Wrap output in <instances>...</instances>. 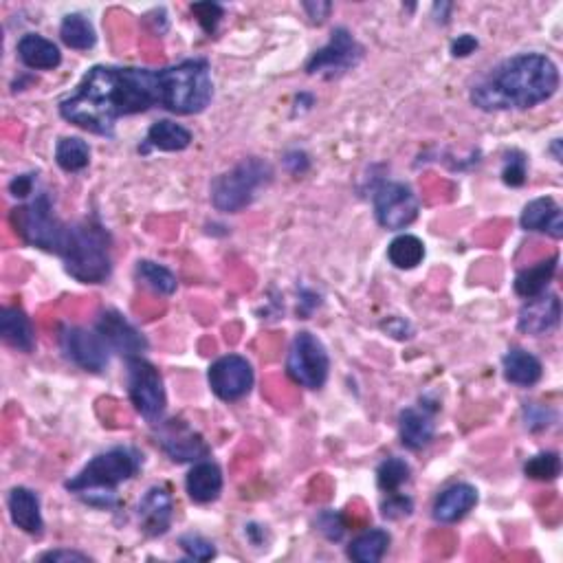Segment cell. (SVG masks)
Segmentation results:
<instances>
[{"instance_id": "obj_1", "label": "cell", "mask_w": 563, "mask_h": 563, "mask_svg": "<svg viewBox=\"0 0 563 563\" xmlns=\"http://www.w3.org/2000/svg\"><path fill=\"white\" fill-rule=\"evenodd\" d=\"M152 106H159L157 71L93 66L60 104V115L93 135L113 137L121 117L146 113Z\"/></svg>"}, {"instance_id": "obj_2", "label": "cell", "mask_w": 563, "mask_h": 563, "mask_svg": "<svg viewBox=\"0 0 563 563\" xmlns=\"http://www.w3.org/2000/svg\"><path fill=\"white\" fill-rule=\"evenodd\" d=\"M559 88L557 64L542 53H522L500 62L471 88V104L500 113L548 102Z\"/></svg>"}, {"instance_id": "obj_3", "label": "cell", "mask_w": 563, "mask_h": 563, "mask_svg": "<svg viewBox=\"0 0 563 563\" xmlns=\"http://www.w3.org/2000/svg\"><path fill=\"white\" fill-rule=\"evenodd\" d=\"M141 462L143 458L137 449L115 447L106 451V454L95 456L64 487L88 506L113 509L117 504V487L137 476Z\"/></svg>"}, {"instance_id": "obj_4", "label": "cell", "mask_w": 563, "mask_h": 563, "mask_svg": "<svg viewBox=\"0 0 563 563\" xmlns=\"http://www.w3.org/2000/svg\"><path fill=\"white\" fill-rule=\"evenodd\" d=\"M159 106L176 115H198L214 97L212 69L207 60H183L157 71Z\"/></svg>"}, {"instance_id": "obj_5", "label": "cell", "mask_w": 563, "mask_h": 563, "mask_svg": "<svg viewBox=\"0 0 563 563\" xmlns=\"http://www.w3.org/2000/svg\"><path fill=\"white\" fill-rule=\"evenodd\" d=\"M62 260L66 273L82 284H102L110 275V236L108 231L93 223V220H84L69 227L66 242L62 249Z\"/></svg>"}, {"instance_id": "obj_6", "label": "cell", "mask_w": 563, "mask_h": 563, "mask_svg": "<svg viewBox=\"0 0 563 563\" xmlns=\"http://www.w3.org/2000/svg\"><path fill=\"white\" fill-rule=\"evenodd\" d=\"M273 170L262 159H245L212 183V203L218 212L238 214L253 203L264 185L271 181Z\"/></svg>"}, {"instance_id": "obj_7", "label": "cell", "mask_w": 563, "mask_h": 563, "mask_svg": "<svg viewBox=\"0 0 563 563\" xmlns=\"http://www.w3.org/2000/svg\"><path fill=\"white\" fill-rule=\"evenodd\" d=\"M11 225L29 247L53 251L58 256L69 234V225L55 216L49 194H38L31 203L11 209Z\"/></svg>"}, {"instance_id": "obj_8", "label": "cell", "mask_w": 563, "mask_h": 563, "mask_svg": "<svg viewBox=\"0 0 563 563\" xmlns=\"http://www.w3.org/2000/svg\"><path fill=\"white\" fill-rule=\"evenodd\" d=\"M330 370V359L322 341L311 333H297L289 357H286V374L302 388H324Z\"/></svg>"}, {"instance_id": "obj_9", "label": "cell", "mask_w": 563, "mask_h": 563, "mask_svg": "<svg viewBox=\"0 0 563 563\" xmlns=\"http://www.w3.org/2000/svg\"><path fill=\"white\" fill-rule=\"evenodd\" d=\"M128 394L148 423H159L165 412V388L159 370L141 357L128 359Z\"/></svg>"}, {"instance_id": "obj_10", "label": "cell", "mask_w": 563, "mask_h": 563, "mask_svg": "<svg viewBox=\"0 0 563 563\" xmlns=\"http://www.w3.org/2000/svg\"><path fill=\"white\" fill-rule=\"evenodd\" d=\"M363 49L361 44L355 40V36L344 27L333 31L326 47L315 51V55L306 64L308 75H322V77H339L348 73L350 69L361 62Z\"/></svg>"}, {"instance_id": "obj_11", "label": "cell", "mask_w": 563, "mask_h": 563, "mask_svg": "<svg viewBox=\"0 0 563 563\" xmlns=\"http://www.w3.org/2000/svg\"><path fill=\"white\" fill-rule=\"evenodd\" d=\"M374 216L385 229L399 231L418 218V198L405 183H381L372 196Z\"/></svg>"}, {"instance_id": "obj_12", "label": "cell", "mask_w": 563, "mask_h": 563, "mask_svg": "<svg viewBox=\"0 0 563 563\" xmlns=\"http://www.w3.org/2000/svg\"><path fill=\"white\" fill-rule=\"evenodd\" d=\"M60 348L64 357L86 372H102L108 366V344L102 335L80 326L60 328Z\"/></svg>"}, {"instance_id": "obj_13", "label": "cell", "mask_w": 563, "mask_h": 563, "mask_svg": "<svg viewBox=\"0 0 563 563\" xmlns=\"http://www.w3.org/2000/svg\"><path fill=\"white\" fill-rule=\"evenodd\" d=\"M207 381L220 401H240L253 388V368L245 357L225 355L212 363Z\"/></svg>"}, {"instance_id": "obj_14", "label": "cell", "mask_w": 563, "mask_h": 563, "mask_svg": "<svg viewBox=\"0 0 563 563\" xmlns=\"http://www.w3.org/2000/svg\"><path fill=\"white\" fill-rule=\"evenodd\" d=\"M95 330L102 335L110 350L119 352V355H124L126 359L139 357L141 352L148 348L146 337H143L119 311H113V308L99 315Z\"/></svg>"}, {"instance_id": "obj_15", "label": "cell", "mask_w": 563, "mask_h": 563, "mask_svg": "<svg viewBox=\"0 0 563 563\" xmlns=\"http://www.w3.org/2000/svg\"><path fill=\"white\" fill-rule=\"evenodd\" d=\"M159 445L172 462H198L209 456V447L190 425L181 421L165 423L159 434Z\"/></svg>"}, {"instance_id": "obj_16", "label": "cell", "mask_w": 563, "mask_h": 563, "mask_svg": "<svg viewBox=\"0 0 563 563\" xmlns=\"http://www.w3.org/2000/svg\"><path fill=\"white\" fill-rule=\"evenodd\" d=\"M174 500L168 487H152L139 502V526L148 537H161L170 531Z\"/></svg>"}, {"instance_id": "obj_17", "label": "cell", "mask_w": 563, "mask_h": 563, "mask_svg": "<svg viewBox=\"0 0 563 563\" xmlns=\"http://www.w3.org/2000/svg\"><path fill=\"white\" fill-rule=\"evenodd\" d=\"M561 319V302L555 293H542L537 297H531L520 311V326L522 333L533 335V337H542L553 333V330L559 326Z\"/></svg>"}, {"instance_id": "obj_18", "label": "cell", "mask_w": 563, "mask_h": 563, "mask_svg": "<svg viewBox=\"0 0 563 563\" xmlns=\"http://www.w3.org/2000/svg\"><path fill=\"white\" fill-rule=\"evenodd\" d=\"M434 410L421 405V407H407V410L401 412V421H399V429H401V443L418 451L427 447L432 443L434 432H436V423H434Z\"/></svg>"}, {"instance_id": "obj_19", "label": "cell", "mask_w": 563, "mask_h": 563, "mask_svg": "<svg viewBox=\"0 0 563 563\" xmlns=\"http://www.w3.org/2000/svg\"><path fill=\"white\" fill-rule=\"evenodd\" d=\"M478 504V491L471 484H454L445 489L434 502V520L440 524H456Z\"/></svg>"}, {"instance_id": "obj_20", "label": "cell", "mask_w": 563, "mask_h": 563, "mask_svg": "<svg viewBox=\"0 0 563 563\" xmlns=\"http://www.w3.org/2000/svg\"><path fill=\"white\" fill-rule=\"evenodd\" d=\"M9 517L16 528L22 533L29 535H40L44 522H42V511H40V498L38 493H33L27 487H16L9 493Z\"/></svg>"}, {"instance_id": "obj_21", "label": "cell", "mask_w": 563, "mask_h": 563, "mask_svg": "<svg viewBox=\"0 0 563 563\" xmlns=\"http://www.w3.org/2000/svg\"><path fill=\"white\" fill-rule=\"evenodd\" d=\"M520 223L526 231H542V234H548L557 240L563 236L561 207L550 196L535 198V201L528 203L524 207Z\"/></svg>"}, {"instance_id": "obj_22", "label": "cell", "mask_w": 563, "mask_h": 563, "mask_svg": "<svg viewBox=\"0 0 563 563\" xmlns=\"http://www.w3.org/2000/svg\"><path fill=\"white\" fill-rule=\"evenodd\" d=\"M18 58L33 71H53L62 62V53L55 44L38 33H27L18 42Z\"/></svg>"}, {"instance_id": "obj_23", "label": "cell", "mask_w": 563, "mask_h": 563, "mask_svg": "<svg viewBox=\"0 0 563 563\" xmlns=\"http://www.w3.org/2000/svg\"><path fill=\"white\" fill-rule=\"evenodd\" d=\"M185 487L196 504H209L223 491V473H220L218 465H214V462H196L192 471L187 473Z\"/></svg>"}, {"instance_id": "obj_24", "label": "cell", "mask_w": 563, "mask_h": 563, "mask_svg": "<svg viewBox=\"0 0 563 563\" xmlns=\"http://www.w3.org/2000/svg\"><path fill=\"white\" fill-rule=\"evenodd\" d=\"M0 335L11 348L20 352H31L36 348V333H33L31 319L22 308L5 306L0 313Z\"/></svg>"}, {"instance_id": "obj_25", "label": "cell", "mask_w": 563, "mask_h": 563, "mask_svg": "<svg viewBox=\"0 0 563 563\" xmlns=\"http://www.w3.org/2000/svg\"><path fill=\"white\" fill-rule=\"evenodd\" d=\"M502 366H504L506 381L513 385H520V388H531V385H535L539 379H542V372H544L542 361L522 348H513L506 352Z\"/></svg>"}, {"instance_id": "obj_26", "label": "cell", "mask_w": 563, "mask_h": 563, "mask_svg": "<svg viewBox=\"0 0 563 563\" xmlns=\"http://www.w3.org/2000/svg\"><path fill=\"white\" fill-rule=\"evenodd\" d=\"M557 262L559 256H550L548 260L533 264V267L522 269L515 278V293L524 297V300H531V297L546 293L548 284L557 271Z\"/></svg>"}, {"instance_id": "obj_27", "label": "cell", "mask_w": 563, "mask_h": 563, "mask_svg": "<svg viewBox=\"0 0 563 563\" xmlns=\"http://www.w3.org/2000/svg\"><path fill=\"white\" fill-rule=\"evenodd\" d=\"M146 143L154 150L181 152L192 143V132L179 124H174V121L161 119L157 124H152V128L148 130Z\"/></svg>"}, {"instance_id": "obj_28", "label": "cell", "mask_w": 563, "mask_h": 563, "mask_svg": "<svg viewBox=\"0 0 563 563\" xmlns=\"http://www.w3.org/2000/svg\"><path fill=\"white\" fill-rule=\"evenodd\" d=\"M390 548V535L383 528H374L359 535L357 539H352V544L348 548V557L357 563H377L383 559V555L388 553Z\"/></svg>"}, {"instance_id": "obj_29", "label": "cell", "mask_w": 563, "mask_h": 563, "mask_svg": "<svg viewBox=\"0 0 563 563\" xmlns=\"http://www.w3.org/2000/svg\"><path fill=\"white\" fill-rule=\"evenodd\" d=\"M60 38L69 49L75 51H88L95 47L97 36L91 25V20L80 14H69L60 25Z\"/></svg>"}, {"instance_id": "obj_30", "label": "cell", "mask_w": 563, "mask_h": 563, "mask_svg": "<svg viewBox=\"0 0 563 563\" xmlns=\"http://www.w3.org/2000/svg\"><path fill=\"white\" fill-rule=\"evenodd\" d=\"M388 258L396 269H416L425 258V245L421 238L403 234L394 238L388 247Z\"/></svg>"}, {"instance_id": "obj_31", "label": "cell", "mask_w": 563, "mask_h": 563, "mask_svg": "<svg viewBox=\"0 0 563 563\" xmlns=\"http://www.w3.org/2000/svg\"><path fill=\"white\" fill-rule=\"evenodd\" d=\"M55 161L64 172H82L91 161V148L84 139L64 137L55 148Z\"/></svg>"}, {"instance_id": "obj_32", "label": "cell", "mask_w": 563, "mask_h": 563, "mask_svg": "<svg viewBox=\"0 0 563 563\" xmlns=\"http://www.w3.org/2000/svg\"><path fill=\"white\" fill-rule=\"evenodd\" d=\"M137 278L150 286L152 291H157L161 295H172L176 291V278L170 269H165L163 264L141 260L137 264Z\"/></svg>"}, {"instance_id": "obj_33", "label": "cell", "mask_w": 563, "mask_h": 563, "mask_svg": "<svg viewBox=\"0 0 563 563\" xmlns=\"http://www.w3.org/2000/svg\"><path fill=\"white\" fill-rule=\"evenodd\" d=\"M407 480H410V465H407L403 458H388L381 462L377 471V482L381 491L392 495L399 491Z\"/></svg>"}, {"instance_id": "obj_34", "label": "cell", "mask_w": 563, "mask_h": 563, "mask_svg": "<svg viewBox=\"0 0 563 563\" xmlns=\"http://www.w3.org/2000/svg\"><path fill=\"white\" fill-rule=\"evenodd\" d=\"M524 473L531 480H539V482H550L555 480L559 473H561V460L559 454H553V451H548V454H539L533 456L531 460L526 462Z\"/></svg>"}, {"instance_id": "obj_35", "label": "cell", "mask_w": 563, "mask_h": 563, "mask_svg": "<svg viewBox=\"0 0 563 563\" xmlns=\"http://www.w3.org/2000/svg\"><path fill=\"white\" fill-rule=\"evenodd\" d=\"M179 546L185 550V555L194 561H209L216 555L214 544L207 542L201 535H183L179 539Z\"/></svg>"}, {"instance_id": "obj_36", "label": "cell", "mask_w": 563, "mask_h": 563, "mask_svg": "<svg viewBox=\"0 0 563 563\" xmlns=\"http://www.w3.org/2000/svg\"><path fill=\"white\" fill-rule=\"evenodd\" d=\"M317 528L326 539H330V542H339V539L346 533V522H344V517H341V513L324 511L317 517Z\"/></svg>"}, {"instance_id": "obj_37", "label": "cell", "mask_w": 563, "mask_h": 563, "mask_svg": "<svg viewBox=\"0 0 563 563\" xmlns=\"http://www.w3.org/2000/svg\"><path fill=\"white\" fill-rule=\"evenodd\" d=\"M502 181L511 187H520L526 183V159L520 152H511L504 161Z\"/></svg>"}, {"instance_id": "obj_38", "label": "cell", "mask_w": 563, "mask_h": 563, "mask_svg": "<svg viewBox=\"0 0 563 563\" xmlns=\"http://www.w3.org/2000/svg\"><path fill=\"white\" fill-rule=\"evenodd\" d=\"M192 14L207 33H214L220 18H223V7L216 3H196L192 5Z\"/></svg>"}, {"instance_id": "obj_39", "label": "cell", "mask_w": 563, "mask_h": 563, "mask_svg": "<svg viewBox=\"0 0 563 563\" xmlns=\"http://www.w3.org/2000/svg\"><path fill=\"white\" fill-rule=\"evenodd\" d=\"M412 509L414 504L410 498L392 493V498L383 504V517H388V520H399V517L410 515Z\"/></svg>"}, {"instance_id": "obj_40", "label": "cell", "mask_w": 563, "mask_h": 563, "mask_svg": "<svg viewBox=\"0 0 563 563\" xmlns=\"http://www.w3.org/2000/svg\"><path fill=\"white\" fill-rule=\"evenodd\" d=\"M478 49V40L471 36V33H462L458 36V40H454L451 44V53H454V58H467L473 51Z\"/></svg>"}, {"instance_id": "obj_41", "label": "cell", "mask_w": 563, "mask_h": 563, "mask_svg": "<svg viewBox=\"0 0 563 563\" xmlns=\"http://www.w3.org/2000/svg\"><path fill=\"white\" fill-rule=\"evenodd\" d=\"M33 185H36V179H33L31 174H20V176H16L14 181L9 183V190L16 198H25V196H29L33 192Z\"/></svg>"}, {"instance_id": "obj_42", "label": "cell", "mask_w": 563, "mask_h": 563, "mask_svg": "<svg viewBox=\"0 0 563 563\" xmlns=\"http://www.w3.org/2000/svg\"><path fill=\"white\" fill-rule=\"evenodd\" d=\"M40 561H91V557L84 553H77V550H49V553L40 555Z\"/></svg>"}, {"instance_id": "obj_43", "label": "cell", "mask_w": 563, "mask_h": 563, "mask_svg": "<svg viewBox=\"0 0 563 563\" xmlns=\"http://www.w3.org/2000/svg\"><path fill=\"white\" fill-rule=\"evenodd\" d=\"M548 416H550V410H544V407H528L526 425L531 429H544V427H548Z\"/></svg>"}, {"instance_id": "obj_44", "label": "cell", "mask_w": 563, "mask_h": 563, "mask_svg": "<svg viewBox=\"0 0 563 563\" xmlns=\"http://www.w3.org/2000/svg\"><path fill=\"white\" fill-rule=\"evenodd\" d=\"M304 9L308 11V14H311L313 22H322L330 14L333 5H330V3H304Z\"/></svg>"}, {"instance_id": "obj_45", "label": "cell", "mask_w": 563, "mask_h": 563, "mask_svg": "<svg viewBox=\"0 0 563 563\" xmlns=\"http://www.w3.org/2000/svg\"><path fill=\"white\" fill-rule=\"evenodd\" d=\"M286 165H289L293 174H302L308 168V159L304 152H291L289 157H286Z\"/></svg>"}]
</instances>
